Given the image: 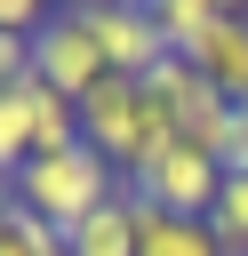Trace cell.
Instances as JSON below:
<instances>
[{
  "mask_svg": "<svg viewBox=\"0 0 248 256\" xmlns=\"http://www.w3.org/2000/svg\"><path fill=\"white\" fill-rule=\"evenodd\" d=\"M64 248H72V256H136V208H128V192L104 200L88 224H72Z\"/></svg>",
  "mask_w": 248,
  "mask_h": 256,
  "instance_id": "9",
  "label": "cell"
},
{
  "mask_svg": "<svg viewBox=\"0 0 248 256\" xmlns=\"http://www.w3.org/2000/svg\"><path fill=\"white\" fill-rule=\"evenodd\" d=\"M32 160V104L24 88H0V176H16Z\"/></svg>",
  "mask_w": 248,
  "mask_h": 256,
  "instance_id": "12",
  "label": "cell"
},
{
  "mask_svg": "<svg viewBox=\"0 0 248 256\" xmlns=\"http://www.w3.org/2000/svg\"><path fill=\"white\" fill-rule=\"evenodd\" d=\"M224 168H248V104H232V128H224Z\"/></svg>",
  "mask_w": 248,
  "mask_h": 256,
  "instance_id": "15",
  "label": "cell"
},
{
  "mask_svg": "<svg viewBox=\"0 0 248 256\" xmlns=\"http://www.w3.org/2000/svg\"><path fill=\"white\" fill-rule=\"evenodd\" d=\"M32 72H40L56 96H72V104L104 80V48H96V32H88L80 8H48L40 40H32Z\"/></svg>",
  "mask_w": 248,
  "mask_h": 256,
  "instance_id": "4",
  "label": "cell"
},
{
  "mask_svg": "<svg viewBox=\"0 0 248 256\" xmlns=\"http://www.w3.org/2000/svg\"><path fill=\"white\" fill-rule=\"evenodd\" d=\"M0 256H72V248H64V232H48L32 208H8V216H0Z\"/></svg>",
  "mask_w": 248,
  "mask_h": 256,
  "instance_id": "13",
  "label": "cell"
},
{
  "mask_svg": "<svg viewBox=\"0 0 248 256\" xmlns=\"http://www.w3.org/2000/svg\"><path fill=\"white\" fill-rule=\"evenodd\" d=\"M80 136L120 168V184L128 176H144L168 144H176V120L144 96V80H128V72H104L88 96H80Z\"/></svg>",
  "mask_w": 248,
  "mask_h": 256,
  "instance_id": "1",
  "label": "cell"
},
{
  "mask_svg": "<svg viewBox=\"0 0 248 256\" xmlns=\"http://www.w3.org/2000/svg\"><path fill=\"white\" fill-rule=\"evenodd\" d=\"M128 208H136V256H224V240L200 216H168V208H152L136 192H128Z\"/></svg>",
  "mask_w": 248,
  "mask_h": 256,
  "instance_id": "7",
  "label": "cell"
},
{
  "mask_svg": "<svg viewBox=\"0 0 248 256\" xmlns=\"http://www.w3.org/2000/svg\"><path fill=\"white\" fill-rule=\"evenodd\" d=\"M16 88H24V104H32V160H56V152L88 144V136H80V104H72V96H56L40 72H24Z\"/></svg>",
  "mask_w": 248,
  "mask_h": 256,
  "instance_id": "8",
  "label": "cell"
},
{
  "mask_svg": "<svg viewBox=\"0 0 248 256\" xmlns=\"http://www.w3.org/2000/svg\"><path fill=\"white\" fill-rule=\"evenodd\" d=\"M216 184H224V168H216L200 144H184V136H176V144H168L144 176H128L120 192H136V200H152V208H168V216H200V224H208Z\"/></svg>",
  "mask_w": 248,
  "mask_h": 256,
  "instance_id": "3",
  "label": "cell"
},
{
  "mask_svg": "<svg viewBox=\"0 0 248 256\" xmlns=\"http://www.w3.org/2000/svg\"><path fill=\"white\" fill-rule=\"evenodd\" d=\"M104 200H120V168H112L96 144H72V152H56V160H24V168H16V208H32L48 232L88 224Z\"/></svg>",
  "mask_w": 248,
  "mask_h": 256,
  "instance_id": "2",
  "label": "cell"
},
{
  "mask_svg": "<svg viewBox=\"0 0 248 256\" xmlns=\"http://www.w3.org/2000/svg\"><path fill=\"white\" fill-rule=\"evenodd\" d=\"M208 232L224 240V256H248V168H224L216 208H208Z\"/></svg>",
  "mask_w": 248,
  "mask_h": 256,
  "instance_id": "11",
  "label": "cell"
},
{
  "mask_svg": "<svg viewBox=\"0 0 248 256\" xmlns=\"http://www.w3.org/2000/svg\"><path fill=\"white\" fill-rule=\"evenodd\" d=\"M80 16H88V32H96V48H104V72L144 80V72L168 56V40H160V24H152V0H88Z\"/></svg>",
  "mask_w": 248,
  "mask_h": 256,
  "instance_id": "5",
  "label": "cell"
},
{
  "mask_svg": "<svg viewBox=\"0 0 248 256\" xmlns=\"http://www.w3.org/2000/svg\"><path fill=\"white\" fill-rule=\"evenodd\" d=\"M40 24H48L40 0H0V32H8V40H40Z\"/></svg>",
  "mask_w": 248,
  "mask_h": 256,
  "instance_id": "14",
  "label": "cell"
},
{
  "mask_svg": "<svg viewBox=\"0 0 248 256\" xmlns=\"http://www.w3.org/2000/svg\"><path fill=\"white\" fill-rule=\"evenodd\" d=\"M216 0H152V24H160V40H168V56H192L208 32H216Z\"/></svg>",
  "mask_w": 248,
  "mask_h": 256,
  "instance_id": "10",
  "label": "cell"
},
{
  "mask_svg": "<svg viewBox=\"0 0 248 256\" xmlns=\"http://www.w3.org/2000/svg\"><path fill=\"white\" fill-rule=\"evenodd\" d=\"M192 64H200V80H208L224 104H248V16H240V8H224V16H216V32L192 48Z\"/></svg>",
  "mask_w": 248,
  "mask_h": 256,
  "instance_id": "6",
  "label": "cell"
}]
</instances>
